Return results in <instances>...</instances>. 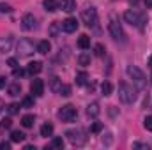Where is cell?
<instances>
[{"mask_svg":"<svg viewBox=\"0 0 152 150\" xmlns=\"http://www.w3.org/2000/svg\"><path fill=\"white\" fill-rule=\"evenodd\" d=\"M118 99L126 104H131L134 99H136V94H134V88L129 87L127 83H118Z\"/></svg>","mask_w":152,"mask_h":150,"instance_id":"obj_2","label":"cell"},{"mask_svg":"<svg viewBox=\"0 0 152 150\" xmlns=\"http://www.w3.org/2000/svg\"><path fill=\"white\" fill-rule=\"evenodd\" d=\"M108 30H110V34H112V37H113V39H117V41H126V34H124V30H122V27H120L118 20L113 18V16L110 18Z\"/></svg>","mask_w":152,"mask_h":150,"instance_id":"obj_4","label":"cell"},{"mask_svg":"<svg viewBox=\"0 0 152 150\" xmlns=\"http://www.w3.org/2000/svg\"><path fill=\"white\" fill-rule=\"evenodd\" d=\"M51 134H53V125H51V124H42V125H41V136L48 138V136H51Z\"/></svg>","mask_w":152,"mask_h":150,"instance_id":"obj_18","label":"cell"},{"mask_svg":"<svg viewBox=\"0 0 152 150\" xmlns=\"http://www.w3.org/2000/svg\"><path fill=\"white\" fill-rule=\"evenodd\" d=\"M50 50H51V44H50V41H41L37 44V48H36V51L41 53V55H46V53H50Z\"/></svg>","mask_w":152,"mask_h":150,"instance_id":"obj_15","label":"cell"},{"mask_svg":"<svg viewBox=\"0 0 152 150\" xmlns=\"http://www.w3.org/2000/svg\"><path fill=\"white\" fill-rule=\"evenodd\" d=\"M9 149H11V143H5V141L0 143V150H9Z\"/></svg>","mask_w":152,"mask_h":150,"instance_id":"obj_38","label":"cell"},{"mask_svg":"<svg viewBox=\"0 0 152 150\" xmlns=\"http://www.w3.org/2000/svg\"><path fill=\"white\" fill-rule=\"evenodd\" d=\"M101 92H103V95H112V92H113V85L110 83V81H104L103 85H101Z\"/></svg>","mask_w":152,"mask_h":150,"instance_id":"obj_20","label":"cell"},{"mask_svg":"<svg viewBox=\"0 0 152 150\" xmlns=\"http://www.w3.org/2000/svg\"><path fill=\"white\" fill-rule=\"evenodd\" d=\"M78 64L80 66H90V55L88 53H81L78 57Z\"/></svg>","mask_w":152,"mask_h":150,"instance_id":"obj_24","label":"cell"},{"mask_svg":"<svg viewBox=\"0 0 152 150\" xmlns=\"http://www.w3.org/2000/svg\"><path fill=\"white\" fill-rule=\"evenodd\" d=\"M7 64H9L12 69H14V67H18V60H16V58H9V60H7Z\"/></svg>","mask_w":152,"mask_h":150,"instance_id":"obj_37","label":"cell"},{"mask_svg":"<svg viewBox=\"0 0 152 150\" xmlns=\"http://www.w3.org/2000/svg\"><path fill=\"white\" fill-rule=\"evenodd\" d=\"M78 48H81V50H88L90 48V37L87 34H83V36L78 37Z\"/></svg>","mask_w":152,"mask_h":150,"instance_id":"obj_16","label":"cell"},{"mask_svg":"<svg viewBox=\"0 0 152 150\" xmlns=\"http://www.w3.org/2000/svg\"><path fill=\"white\" fill-rule=\"evenodd\" d=\"M12 42H14L12 34L2 36V37H0V53H7V51H11V48H12Z\"/></svg>","mask_w":152,"mask_h":150,"instance_id":"obj_10","label":"cell"},{"mask_svg":"<svg viewBox=\"0 0 152 150\" xmlns=\"http://www.w3.org/2000/svg\"><path fill=\"white\" fill-rule=\"evenodd\" d=\"M127 74H129V78L133 79V83L136 85V88H143L145 87V74L136 67V66H127Z\"/></svg>","mask_w":152,"mask_h":150,"instance_id":"obj_3","label":"cell"},{"mask_svg":"<svg viewBox=\"0 0 152 150\" xmlns=\"http://www.w3.org/2000/svg\"><path fill=\"white\" fill-rule=\"evenodd\" d=\"M87 79H88L87 73H78V74H76V85H85Z\"/></svg>","mask_w":152,"mask_h":150,"instance_id":"obj_27","label":"cell"},{"mask_svg":"<svg viewBox=\"0 0 152 150\" xmlns=\"http://www.w3.org/2000/svg\"><path fill=\"white\" fill-rule=\"evenodd\" d=\"M30 92H32V95L34 97H41L42 94H44V81L42 79H32V83H30Z\"/></svg>","mask_w":152,"mask_h":150,"instance_id":"obj_9","label":"cell"},{"mask_svg":"<svg viewBox=\"0 0 152 150\" xmlns=\"http://www.w3.org/2000/svg\"><path fill=\"white\" fill-rule=\"evenodd\" d=\"M42 71V64L39 62V60H36V62H30L28 64V67H27V73L30 76H34V74H39Z\"/></svg>","mask_w":152,"mask_h":150,"instance_id":"obj_14","label":"cell"},{"mask_svg":"<svg viewBox=\"0 0 152 150\" xmlns=\"http://www.w3.org/2000/svg\"><path fill=\"white\" fill-rule=\"evenodd\" d=\"M81 21L87 25V27H94L97 23V9L96 7H87L83 9L81 12Z\"/></svg>","mask_w":152,"mask_h":150,"instance_id":"obj_5","label":"cell"},{"mask_svg":"<svg viewBox=\"0 0 152 150\" xmlns=\"http://www.w3.org/2000/svg\"><path fill=\"white\" fill-rule=\"evenodd\" d=\"M104 46L103 44H96L94 46V53H96V57H104Z\"/></svg>","mask_w":152,"mask_h":150,"instance_id":"obj_28","label":"cell"},{"mask_svg":"<svg viewBox=\"0 0 152 150\" xmlns=\"http://www.w3.org/2000/svg\"><path fill=\"white\" fill-rule=\"evenodd\" d=\"M12 74L16 76V78H20V76H23V74H25V71H23V69H18V67H14Z\"/></svg>","mask_w":152,"mask_h":150,"instance_id":"obj_36","label":"cell"},{"mask_svg":"<svg viewBox=\"0 0 152 150\" xmlns=\"http://www.w3.org/2000/svg\"><path fill=\"white\" fill-rule=\"evenodd\" d=\"M51 147H53V149H64V140H62V138H58V136H55V138H53V140H51Z\"/></svg>","mask_w":152,"mask_h":150,"instance_id":"obj_26","label":"cell"},{"mask_svg":"<svg viewBox=\"0 0 152 150\" xmlns=\"http://www.w3.org/2000/svg\"><path fill=\"white\" fill-rule=\"evenodd\" d=\"M149 66L152 67V55H151V58H149Z\"/></svg>","mask_w":152,"mask_h":150,"instance_id":"obj_43","label":"cell"},{"mask_svg":"<svg viewBox=\"0 0 152 150\" xmlns=\"http://www.w3.org/2000/svg\"><path fill=\"white\" fill-rule=\"evenodd\" d=\"M143 2H145V5H147V7H152V0H143Z\"/></svg>","mask_w":152,"mask_h":150,"instance_id":"obj_41","label":"cell"},{"mask_svg":"<svg viewBox=\"0 0 152 150\" xmlns=\"http://www.w3.org/2000/svg\"><path fill=\"white\" fill-rule=\"evenodd\" d=\"M58 7L62 11H66V12H73V11H76V2L75 0H60Z\"/></svg>","mask_w":152,"mask_h":150,"instance_id":"obj_13","label":"cell"},{"mask_svg":"<svg viewBox=\"0 0 152 150\" xmlns=\"http://www.w3.org/2000/svg\"><path fill=\"white\" fill-rule=\"evenodd\" d=\"M76 115H78V111H76V108L73 104H66L58 110V118L62 122H73L76 118Z\"/></svg>","mask_w":152,"mask_h":150,"instance_id":"obj_6","label":"cell"},{"mask_svg":"<svg viewBox=\"0 0 152 150\" xmlns=\"http://www.w3.org/2000/svg\"><path fill=\"white\" fill-rule=\"evenodd\" d=\"M99 104L97 103H92V104H88V108H87V113H88V117H97L99 115Z\"/></svg>","mask_w":152,"mask_h":150,"instance_id":"obj_22","label":"cell"},{"mask_svg":"<svg viewBox=\"0 0 152 150\" xmlns=\"http://www.w3.org/2000/svg\"><path fill=\"white\" fill-rule=\"evenodd\" d=\"M42 5H44V9H46L48 12H55V11L58 9V2H57V0H44Z\"/></svg>","mask_w":152,"mask_h":150,"instance_id":"obj_17","label":"cell"},{"mask_svg":"<svg viewBox=\"0 0 152 150\" xmlns=\"http://www.w3.org/2000/svg\"><path fill=\"white\" fill-rule=\"evenodd\" d=\"M58 94L64 95V97H69V95H71V87H69V85H60V87H58Z\"/></svg>","mask_w":152,"mask_h":150,"instance_id":"obj_25","label":"cell"},{"mask_svg":"<svg viewBox=\"0 0 152 150\" xmlns=\"http://www.w3.org/2000/svg\"><path fill=\"white\" fill-rule=\"evenodd\" d=\"M37 21H36V18H34V14H30V12H27V14H23V18H21V27L25 28V30H34L37 25H36Z\"/></svg>","mask_w":152,"mask_h":150,"instance_id":"obj_11","label":"cell"},{"mask_svg":"<svg viewBox=\"0 0 152 150\" xmlns=\"http://www.w3.org/2000/svg\"><path fill=\"white\" fill-rule=\"evenodd\" d=\"M18 110H20V104H16V103H12V104H9V106H7V111H9V115H16V113H18Z\"/></svg>","mask_w":152,"mask_h":150,"instance_id":"obj_30","label":"cell"},{"mask_svg":"<svg viewBox=\"0 0 152 150\" xmlns=\"http://www.w3.org/2000/svg\"><path fill=\"white\" fill-rule=\"evenodd\" d=\"M90 131H92V133H101V131H103V124H101V122H94L92 127H90Z\"/></svg>","mask_w":152,"mask_h":150,"instance_id":"obj_33","label":"cell"},{"mask_svg":"<svg viewBox=\"0 0 152 150\" xmlns=\"http://www.w3.org/2000/svg\"><path fill=\"white\" fill-rule=\"evenodd\" d=\"M21 125H23V127H32V125H34V115H25V117H21Z\"/></svg>","mask_w":152,"mask_h":150,"instance_id":"obj_23","label":"cell"},{"mask_svg":"<svg viewBox=\"0 0 152 150\" xmlns=\"http://www.w3.org/2000/svg\"><path fill=\"white\" fill-rule=\"evenodd\" d=\"M60 27H62V30H64V32L73 34V32L78 30V21H76L75 18H67V20H64V21L60 23Z\"/></svg>","mask_w":152,"mask_h":150,"instance_id":"obj_12","label":"cell"},{"mask_svg":"<svg viewBox=\"0 0 152 150\" xmlns=\"http://www.w3.org/2000/svg\"><path fill=\"white\" fill-rule=\"evenodd\" d=\"M11 125H12V120H11V118H4V120L0 122V127H2V129H11Z\"/></svg>","mask_w":152,"mask_h":150,"instance_id":"obj_32","label":"cell"},{"mask_svg":"<svg viewBox=\"0 0 152 150\" xmlns=\"http://www.w3.org/2000/svg\"><path fill=\"white\" fill-rule=\"evenodd\" d=\"M50 32H51V36H57V23H53V25H51Z\"/></svg>","mask_w":152,"mask_h":150,"instance_id":"obj_39","label":"cell"},{"mask_svg":"<svg viewBox=\"0 0 152 150\" xmlns=\"http://www.w3.org/2000/svg\"><path fill=\"white\" fill-rule=\"evenodd\" d=\"M66 136H67V140L73 145H83L85 143V138H87V136H83V131L81 129H69L66 133Z\"/></svg>","mask_w":152,"mask_h":150,"instance_id":"obj_8","label":"cell"},{"mask_svg":"<svg viewBox=\"0 0 152 150\" xmlns=\"http://www.w3.org/2000/svg\"><path fill=\"white\" fill-rule=\"evenodd\" d=\"M25 138H27V136H25L21 131H12V133H11V140H12L14 143H21V141H25Z\"/></svg>","mask_w":152,"mask_h":150,"instance_id":"obj_19","label":"cell"},{"mask_svg":"<svg viewBox=\"0 0 152 150\" xmlns=\"http://www.w3.org/2000/svg\"><path fill=\"white\" fill-rule=\"evenodd\" d=\"M133 147H134V149H147L149 150V145H147V143H140V141L133 143Z\"/></svg>","mask_w":152,"mask_h":150,"instance_id":"obj_35","label":"cell"},{"mask_svg":"<svg viewBox=\"0 0 152 150\" xmlns=\"http://www.w3.org/2000/svg\"><path fill=\"white\" fill-rule=\"evenodd\" d=\"M124 20H126L127 23H131V25H134V27L142 28V27H143V23L147 21V16H145L142 11H138V9H129V11H126V12H124Z\"/></svg>","mask_w":152,"mask_h":150,"instance_id":"obj_1","label":"cell"},{"mask_svg":"<svg viewBox=\"0 0 152 150\" xmlns=\"http://www.w3.org/2000/svg\"><path fill=\"white\" fill-rule=\"evenodd\" d=\"M7 92H9V95H20L21 94V87H20V83H12V85H9V88H7Z\"/></svg>","mask_w":152,"mask_h":150,"instance_id":"obj_21","label":"cell"},{"mask_svg":"<svg viewBox=\"0 0 152 150\" xmlns=\"http://www.w3.org/2000/svg\"><path fill=\"white\" fill-rule=\"evenodd\" d=\"M11 11H12V7L9 4H0V12H11Z\"/></svg>","mask_w":152,"mask_h":150,"instance_id":"obj_34","label":"cell"},{"mask_svg":"<svg viewBox=\"0 0 152 150\" xmlns=\"http://www.w3.org/2000/svg\"><path fill=\"white\" fill-rule=\"evenodd\" d=\"M21 106H23V108H34V101H32V97H23Z\"/></svg>","mask_w":152,"mask_h":150,"instance_id":"obj_29","label":"cell"},{"mask_svg":"<svg viewBox=\"0 0 152 150\" xmlns=\"http://www.w3.org/2000/svg\"><path fill=\"white\" fill-rule=\"evenodd\" d=\"M4 87H5V78L0 76V88H4Z\"/></svg>","mask_w":152,"mask_h":150,"instance_id":"obj_40","label":"cell"},{"mask_svg":"<svg viewBox=\"0 0 152 150\" xmlns=\"http://www.w3.org/2000/svg\"><path fill=\"white\" fill-rule=\"evenodd\" d=\"M34 51H36V48H34V42L30 39H20V42H18V55L20 57H30Z\"/></svg>","mask_w":152,"mask_h":150,"instance_id":"obj_7","label":"cell"},{"mask_svg":"<svg viewBox=\"0 0 152 150\" xmlns=\"http://www.w3.org/2000/svg\"><path fill=\"white\" fill-rule=\"evenodd\" d=\"M143 127H145L147 131H152V115L145 117V120H143Z\"/></svg>","mask_w":152,"mask_h":150,"instance_id":"obj_31","label":"cell"},{"mask_svg":"<svg viewBox=\"0 0 152 150\" xmlns=\"http://www.w3.org/2000/svg\"><path fill=\"white\" fill-rule=\"evenodd\" d=\"M32 149H36L34 145H25V150H32Z\"/></svg>","mask_w":152,"mask_h":150,"instance_id":"obj_42","label":"cell"}]
</instances>
